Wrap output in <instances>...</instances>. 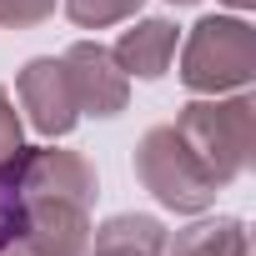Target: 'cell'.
I'll use <instances>...</instances> for the list:
<instances>
[{"mask_svg":"<svg viewBox=\"0 0 256 256\" xmlns=\"http://www.w3.org/2000/svg\"><path fill=\"white\" fill-rule=\"evenodd\" d=\"M50 6H56V0H0V26H10V20H40Z\"/></svg>","mask_w":256,"mask_h":256,"instance_id":"cell-7","label":"cell"},{"mask_svg":"<svg viewBox=\"0 0 256 256\" xmlns=\"http://www.w3.org/2000/svg\"><path fill=\"white\" fill-rule=\"evenodd\" d=\"M181 6H186V0H181Z\"/></svg>","mask_w":256,"mask_h":256,"instance_id":"cell-8","label":"cell"},{"mask_svg":"<svg viewBox=\"0 0 256 256\" xmlns=\"http://www.w3.org/2000/svg\"><path fill=\"white\" fill-rule=\"evenodd\" d=\"M171 50H176V30L166 20H151V26H141L136 36H126L116 46V56L126 60V70H136V76H161L166 60H171Z\"/></svg>","mask_w":256,"mask_h":256,"instance_id":"cell-5","label":"cell"},{"mask_svg":"<svg viewBox=\"0 0 256 256\" xmlns=\"http://www.w3.org/2000/svg\"><path fill=\"white\" fill-rule=\"evenodd\" d=\"M131 10H136V0H70V16L80 26H110Z\"/></svg>","mask_w":256,"mask_h":256,"instance_id":"cell-6","label":"cell"},{"mask_svg":"<svg viewBox=\"0 0 256 256\" xmlns=\"http://www.w3.org/2000/svg\"><path fill=\"white\" fill-rule=\"evenodd\" d=\"M141 176L151 181V191H156L161 201L186 206V211H191V206H206L211 191L221 186V181L206 171V161L191 151V141H186L181 131H151V136H146Z\"/></svg>","mask_w":256,"mask_h":256,"instance_id":"cell-1","label":"cell"},{"mask_svg":"<svg viewBox=\"0 0 256 256\" xmlns=\"http://www.w3.org/2000/svg\"><path fill=\"white\" fill-rule=\"evenodd\" d=\"M246 76H251V30L241 20L196 26L191 50H186V86L221 90V86H241Z\"/></svg>","mask_w":256,"mask_h":256,"instance_id":"cell-2","label":"cell"},{"mask_svg":"<svg viewBox=\"0 0 256 256\" xmlns=\"http://www.w3.org/2000/svg\"><path fill=\"white\" fill-rule=\"evenodd\" d=\"M66 76H70V86H76V106H90L96 116H116V110H120L126 86L110 76V56H106V50H96V46L70 50Z\"/></svg>","mask_w":256,"mask_h":256,"instance_id":"cell-4","label":"cell"},{"mask_svg":"<svg viewBox=\"0 0 256 256\" xmlns=\"http://www.w3.org/2000/svg\"><path fill=\"white\" fill-rule=\"evenodd\" d=\"M20 96H26L36 126L50 131V136L70 131V120H76V110H80V106H76V86H70L66 66H56V60H36V66L26 70V80H20Z\"/></svg>","mask_w":256,"mask_h":256,"instance_id":"cell-3","label":"cell"}]
</instances>
